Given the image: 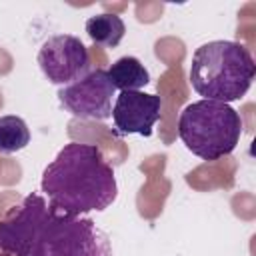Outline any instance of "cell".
<instances>
[{"instance_id": "3957f363", "label": "cell", "mask_w": 256, "mask_h": 256, "mask_svg": "<svg viewBox=\"0 0 256 256\" xmlns=\"http://www.w3.org/2000/svg\"><path fill=\"white\" fill-rule=\"evenodd\" d=\"M256 64L248 48L232 40L206 42L192 54L190 84L204 100L234 102L252 86Z\"/></svg>"}, {"instance_id": "8992f818", "label": "cell", "mask_w": 256, "mask_h": 256, "mask_svg": "<svg viewBox=\"0 0 256 256\" xmlns=\"http://www.w3.org/2000/svg\"><path fill=\"white\" fill-rule=\"evenodd\" d=\"M116 88L112 86L106 70H90L84 78L60 88V106L76 118L84 120H106L112 116V98Z\"/></svg>"}, {"instance_id": "9c48e42d", "label": "cell", "mask_w": 256, "mask_h": 256, "mask_svg": "<svg viewBox=\"0 0 256 256\" xmlns=\"http://www.w3.org/2000/svg\"><path fill=\"white\" fill-rule=\"evenodd\" d=\"M86 34L90 36V40L98 46H106V48H114L122 42L124 34H126V26L122 22L120 16L116 14H96L90 16L86 20Z\"/></svg>"}, {"instance_id": "277c9868", "label": "cell", "mask_w": 256, "mask_h": 256, "mask_svg": "<svg viewBox=\"0 0 256 256\" xmlns=\"http://www.w3.org/2000/svg\"><path fill=\"white\" fill-rule=\"evenodd\" d=\"M178 136L194 156L214 162L240 142L242 118L230 104L202 98L180 112Z\"/></svg>"}, {"instance_id": "30bf717a", "label": "cell", "mask_w": 256, "mask_h": 256, "mask_svg": "<svg viewBox=\"0 0 256 256\" xmlns=\"http://www.w3.org/2000/svg\"><path fill=\"white\" fill-rule=\"evenodd\" d=\"M30 144V130L20 116H0V154H14Z\"/></svg>"}, {"instance_id": "6da1fadb", "label": "cell", "mask_w": 256, "mask_h": 256, "mask_svg": "<svg viewBox=\"0 0 256 256\" xmlns=\"http://www.w3.org/2000/svg\"><path fill=\"white\" fill-rule=\"evenodd\" d=\"M0 250L12 256H114L110 238L88 216L56 210L28 194L0 222Z\"/></svg>"}, {"instance_id": "ba28073f", "label": "cell", "mask_w": 256, "mask_h": 256, "mask_svg": "<svg viewBox=\"0 0 256 256\" xmlns=\"http://www.w3.org/2000/svg\"><path fill=\"white\" fill-rule=\"evenodd\" d=\"M110 82L120 92H136L144 88L150 82V74L144 68V64L134 56H122L118 58L108 70H106Z\"/></svg>"}, {"instance_id": "52a82bcc", "label": "cell", "mask_w": 256, "mask_h": 256, "mask_svg": "<svg viewBox=\"0 0 256 256\" xmlns=\"http://www.w3.org/2000/svg\"><path fill=\"white\" fill-rule=\"evenodd\" d=\"M162 100L156 94L146 92H120L112 108L114 126L120 134H140L150 136L152 126L160 118Z\"/></svg>"}, {"instance_id": "5b68a950", "label": "cell", "mask_w": 256, "mask_h": 256, "mask_svg": "<svg viewBox=\"0 0 256 256\" xmlns=\"http://www.w3.org/2000/svg\"><path fill=\"white\" fill-rule=\"evenodd\" d=\"M38 66L50 84H72L84 78L90 68L88 48L72 34H54L38 50Z\"/></svg>"}, {"instance_id": "7a4b0ae2", "label": "cell", "mask_w": 256, "mask_h": 256, "mask_svg": "<svg viewBox=\"0 0 256 256\" xmlns=\"http://www.w3.org/2000/svg\"><path fill=\"white\" fill-rule=\"evenodd\" d=\"M42 194L60 212L82 216L106 210L118 196L112 166L94 144L70 142L44 168Z\"/></svg>"}]
</instances>
